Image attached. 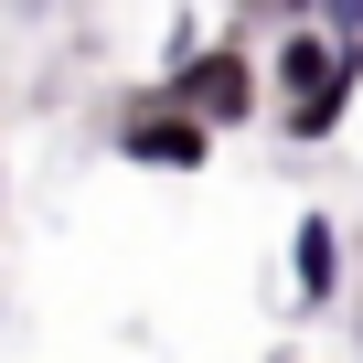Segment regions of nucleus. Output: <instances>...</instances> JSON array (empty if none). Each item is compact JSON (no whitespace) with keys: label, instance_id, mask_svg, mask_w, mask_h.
I'll list each match as a JSON object with an SVG mask.
<instances>
[{"label":"nucleus","instance_id":"7ed1b4c3","mask_svg":"<svg viewBox=\"0 0 363 363\" xmlns=\"http://www.w3.org/2000/svg\"><path fill=\"white\" fill-rule=\"evenodd\" d=\"M352 96H363V43H331V75H320L299 107H278V139H289V150H320V139H342Z\"/></svg>","mask_w":363,"mask_h":363},{"label":"nucleus","instance_id":"20e7f679","mask_svg":"<svg viewBox=\"0 0 363 363\" xmlns=\"http://www.w3.org/2000/svg\"><path fill=\"white\" fill-rule=\"evenodd\" d=\"M320 75H331V33H320V22L278 33V43L257 54V86H267V118H278V107H299V96H310Z\"/></svg>","mask_w":363,"mask_h":363},{"label":"nucleus","instance_id":"f257e3e1","mask_svg":"<svg viewBox=\"0 0 363 363\" xmlns=\"http://www.w3.org/2000/svg\"><path fill=\"white\" fill-rule=\"evenodd\" d=\"M160 96L182 107V118H203L214 139L225 128H257L267 118V86H257V43H235V33H214V43H193L171 75H160Z\"/></svg>","mask_w":363,"mask_h":363},{"label":"nucleus","instance_id":"f03ea898","mask_svg":"<svg viewBox=\"0 0 363 363\" xmlns=\"http://www.w3.org/2000/svg\"><path fill=\"white\" fill-rule=\"evenodd\" d=\"M118 160H139V171H171V182H193V171H214V128L203 118H182L171 96H160V75L150 86H128V107H118Z\"/></svg>","mask_w":363,"mask_h":363},{"label":"nucleus","instance_id":"6e6552de","mask_svg":"<svg viewBox=\"0 0 363 363\" xmlns=\"http://www.w3.org/2000/svg\"><path fill=\"white\" fill-rule=\"evenodd\" d=\"M352 331H363V320H352Z\"/></svg>","mask_w":363,"mask_h":363},{"label":"nucleus","instance_id":"423d86ee","mask_svg":"<svg viewBox=\"0 0 363 363\" xmlns=\"http://www.w3.org/2000/svg\"><path fill=\"white\" fill-rule=\"evenodd\" d=\"M299 22H310V0H235V43H257V33L278 43V33H299Z\"/></svg>","mask_w":363,"mask_h":363},{"label":"nucleus","instance_id":"39448f33","mask_svg":"<svg viewBox=\"0 0 363 363\" xmlns=\"http://www.w3.org/2000/svg\"><path fill=\"white\" fill-rule=\"evenodd\" d=\"M289 299L299 310H331L342 299V225L331 214H299L289 225Z\"/></svg>","mask_w":363,"mask_h":363},{"label":"nucleus","instance_id":"0eeeda50","mask_svg":"<svg viewBox=\"0 0 363 363\" xmlns=\"http://www.w3.org/2000/svg\"><path fill=\"white\" fill-rule=\"evenodd\" d=\"M310 22H320L331 43H363V0H310Z\"/></svg>","mask_w":363,"mask_h":363}]
</instances>
